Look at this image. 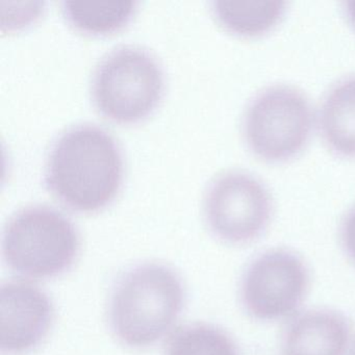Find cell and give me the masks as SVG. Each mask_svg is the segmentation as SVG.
I'll use <instances>...</instances> for the list:
<instances>
[{
	"mask_svg": "<svg viewBox=\"0 0 355 355\" xmlns=\"http://www.w3.org/2000/svg\"><path fill=\"white\" fill-rule=\"evenodd\" d=\"M184 291L180 276L167 266H136L120 277L110 300L114 336L130 348H144L170 331L182 313Z\"/></svg>",
	"mask_w": 355,
	"mask_h": 355,
	"instance_id": "cell-2",
	"label": "cell"
},
{
	"mask_svg": "<svg viewBox=\"0 0 355 355\" xmlns=\"http://www.w3.org/2000/svg\"><path fill=\"white\" fill-rule=\"evenodd\" d=\"M164 355H241L234 338L217 326L194 323L178 328Z\"/></svg>",
	"mask_w": 355,
	"mask_h": 355,
	"instance_id": "cell-13",
	"label": "cell"
},
{
	"mask_svg": "<svg viewBox=\"0 0 355 355\" xmlns=\"http://www.w3.org/2000/svg\"><path fill=\"white\" fill-rule=\"evenodd\" d=\"M313 126L309 98L288 85L257 93L247 105L243 132L249 149L269 162L286 161L306 144Z\"/></svg>",
	"mask_w": 355,
	"mask_h": 355,
	"instance_id": "cell-5",
	"label": "cell"
},
{
	"mask_svg": "<svg viewBox=\"0 0 355 355\" xmlns=\"http://www.w3.org/2000/svg\"><path fill=\"white\" fill-rule=\"evenodd\" d=\"M80 245L78 230L66 216L51 207L33 205L20 209L8 222L3 254L20 275L51 278L73 266Z\"/></svg>",
	"mask_w": 355,
	"mask_h": 355,
	"instance_id": "cell-3",
	"label": "cell"
},
{
	"mask_svg": "<svg viewBox=\"0 0 355 355\" xmlns=\"http://www.w3.org/2000/svg\"><path fill=\"white\" fill-rule=\"evenodd\" d=\"M284 1H215L214 15L226 30L240 36L265 34L286 12Z\"/></svg>",
	"mask_w": 355,
	"mask_h": 355,
	"instance_id": "cell-11",
	"label": "cell"
},
{
	"mask_svg": "<svg viewBox=\"0 0 355 355\" xmlns=\"http://www.w3.org/2000/svg\"><path fill=\"white\" fill-rule=\"evenodd\" d=\"M272 197L259 178L230 171L216 178L205 198V217L211 232L230 244L259 238L271 219Z\"/></svg>",
	"mask_w": 355,
	"mask_h": 355,
	"instance_id": "cell-7",
	"label": "cell"
},
{
	"mask_svg": "<svg viewBox=\"0 0 355 355\" xmlns=\"http://www.w3.org/2000/svg\"><path fill=\"white\" fill-rule=\"evenodd\" d=\"M350 355H355V343H354V345H353L352 350H351V354Z\"/></svg>",
	"mask_w": 355,
	"mask_h": 355,
	"instance_id": "cell-16",
	"label": "cell"
},
{
	"mask_svg": "<svg viewBox=\"0 0 355 355\" xmlns=\"http://www.w3.org/2000/svg\"><path fill=\"white\" fill-rule=\"evenodd\" d=\"M122 180V157L114 139L94 125L66 130L53 143L45 184L70 209L92 213L109 205Z\"/></svg>",
	"mask_w": 355,
	"mask_h": 355,
	"instance_id": "cell-1",
	"label": "cell"
},
{
	"mask_svg": "<svg viewBox=\"0 0 355 355\" xmlns=\"http://www.w3.org/2000/svg\"><path fill=\"white\" fill-rule=\"evenodd\" d=\"M346 318L331 309L297 315L282 334L280 355H345L350 343Z\"/></svg>",
	"mask_w": 355,
	"mask_h": 355,
	"instance_id": "cell-9",
	"label": "cell"
},
{
	"mask_svg": "<svg viewBox=\"0 0 355 355\" xmlns=\"http://www.w3.org/2000/svg\"><path fill=\"white\" fill-rule=\"evenodd\" d=\"M340 236L345 252L355 263V205L347 211L340 222Z\"/></svg>",
	"mask_w": 355,
	"mask_h": 355,
	"instance_id": "cell-14",
	"label": "cell"
},
{
	"mask_svg": "<svg viewBox=\"0 0 355 355\" xmlns=\"http://www.w3.org/2000/svg\"><path fill=\"white\" fill-rule=\"evenodd\" d=\"M345 13L350 24L355 28V1H347L344 3Z\"/></svg>",
	"mask_w": 355,
	"mask_h": 355,
	"instance_id": "cell-15",
	"label": "cell"
},
{
	"mask_svg": "<svg viewBox=\"0 0 355 355\" xmlns=\"http://www.w3.org/2000/svg\"><path fill=\"white\" fill-rule=\"evenodd\" d=\"M319 126L334 153L355 157V76L343 78L326 93L320 107Z\"/></svg>",
	"mask_w": 355,
	"mask_h": 355,
	"instance_id": "cell-10",
	"label": "cell"
},
{
	"mask_svg": "<svg viewBox=\"0 0 355 355\" xmlns=\"http://www.w3.org/2000/svg\"><path fill=\"white\" fill-rule=\"evenodd\" d=\"M163 88V73L153 55L138 47H120L97 66L93 101L105 117L135 123L155 110Z\"/></svg>",
	"mask_w": 355,
	"mask_h": 355,
	"instance_id": "cell-4",
	"label": "cell"
},
{
	"mask_svg": "<svg viewBox=\"0 0 355 355\" xmlns=\"http://www.w3.org/2000/svg\"><path fill=\"white\" fill-rule=\"evenodd\" d=\"M55 309L49 295L24 280L0 288V348L5 354L30 352L51 329Z\"/></svg>",
	"mask_w": 355,
	"mask_h": 355,
	"instance_id": "cell-8",
	"label": "cell"
},
{
	"mask_svg": "<svg viewBox=\"0 0 355 355\" xmlns=\"http://www.w3.org/2000/svg\"><path fill=\"white\" fill-rule=\"evenodd\" d=\"M134 1H64L63 13L76 30L86 34H111L128 24L136 11Z\"/></svg>",
	"mask_w": 355,
	"mask_h": 355,
	"instance_id": "cell-12",
	"label": "cell"
},
{
	"mask_svg": "<svg viewBox=\"0 0 355 355\" xmlns=\"http://www.w3.org/2000/svg\"><path fill=\"white\" fill-rule=\"evenodd\" d=\"M309 288L306 263L293 251L271 249L255 257L241 282L245 311L259 321L290 317L302 304Z\"/></svg>",
	"mask_w": 355,
	"mask_h": 355,
	"instance_id": "cell-6",
	"label": "cell"
}]
</instances>
